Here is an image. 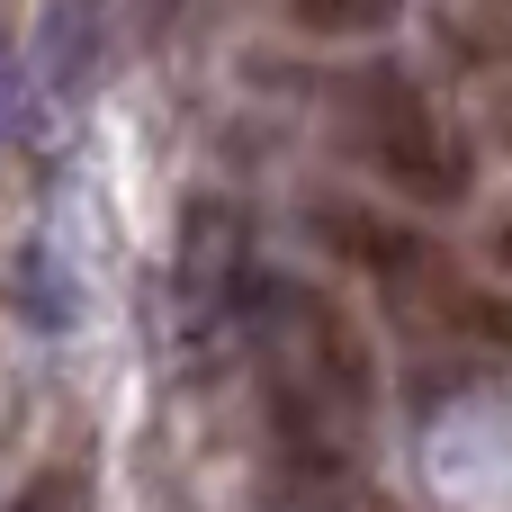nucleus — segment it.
Listing matches in <instances>:
<instances>
[{"label":"nucleus","mask_w":512,"mask_h":512,"mask_svg":"<svg viewBox=\"0 0 512 512\" xmlns=\"http://www.w3.org/2000/svg\"><path fill=\"white\" fill-rule=\"evenodd\" d=\"M171 306H180V342H189L198 369L234 342V324H243V306H252V216H243L234 198H216V189H198V198L180 207Z\"/></svg>","instance_id":"1"},{"label":"nucleus","mask_w":512,"mask_h":512,"mask_svg":"<svg viewBox=\"0 0 512 512\" xmlns=\"http://www.w3.org/2000/svg\"><path fill=\"white\" fill-rule=\"evenodd\" d=\"M360 108H369V153H378V171H387L405 198L450 207V198L468 189V171H459L450 135H441V126H432V108L414 99V81H369V90H360Z\"/></svg>","instance_id":"2"},{"label":"nucleus","mask_w":512,"mask_h":512,"mask_svg":"<svg viewBox=\"0 0 512 512\" xmlns=\"http://www.w3.org/2000/svg\"><path fill=\"white\" fill-rule=\"evenodd\" d=\"M306 36H378L396 18V0H288Z\"/></svg>","instance_id":"3"},{"label":"nucleus","mask_w":512,"mask_h":512,"mask_svg":"<svg viewBox=\"0 0 512 512\" xmlns=\"http://www.w3.org/2000/svg\"><path fill=\"white\" fill-rule=\"evenodd\" d=\"M18 512H90V495H81V477H63V468H45L27 495H18Z\"/></svg>","instance_id":"4"},{"label":"nucleus","mask_w":512,"mask_h":512,"mask_svg":"<svg viewBox=\"0 0 512 512\" xmlns=\"http://www.w3.org/2000/svg\"><path fill=\"white\" fill-rule=\"evenodd\" d=\"M270 512H333V504H324V477H297V486H279V495H270Z\"/></svg>","instance_id":"5"},{"label":"nucleus","mask_w":512,"mask_h":512,"mask_svg":"<svg viewBox=\"0 0 512 512\" xmlns=\"http://www.w3.org/2000/svg\"><path fill=\"white\" fill-rule=\"evenodd\" d=\"M171 9H180V0H135V27H144V36H162V27H171Z\"/></svg>","instance_id":"6"},{"label":"nucleus","mask_w":512,"mask_h":512,"mask_svg":"<svg viewBox=\"0 0 512 512\" xmlns=\"http://www.w3.org/2000/svg\"><path fill=\"white\" fill-rule=\"evenodd\" d=\"M504 261H512V225H504Z\"/></svg>","instance_id":"7"}]
</instances>
